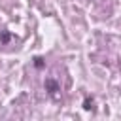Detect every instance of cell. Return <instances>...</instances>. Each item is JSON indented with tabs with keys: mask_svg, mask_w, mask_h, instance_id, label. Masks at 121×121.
I'll use <instances>...</instances> for the list:
<instances>
[{
	"mask_svg": "<svg viewBox=\"0 0 121 121\" xmlns=\"http://www.w3.org/2000/svg\"><path fill=\"white\" fill-rule=\"evenodd\" d=\"M43 85H45V91H47L49 95H53V96L57 95V91H59V83H57V81H55L53 78H47Z\"/></svg>",
	"mask_w": 121,
	"mask_h": 121,
	"instance_id": "obj_1",
	"label": "cell"
},
{
	"mask_svg": "<svg viewBox=\"0 0 121 121\" xmlns=\"http://www.w3.org/2000/svg\"><path fill=\"white\" fill-rule=\"evenodd\" d=\"M11 40V32H8V30H4L2 34H0V45H6L8 42Z\"/></svg>",
	"mask_w": 121,
	"mask_h": 121,
	"instance_id": "obj_2",
	"label": "cell"
},
{
	"mask_svg": "<svg viewBox=\"0 0 121 121\" xmlns=\"http://www.w3.org/2000/svg\"><path fill=\"white\" fill-rule=\"evenodd\" d=\"M83 108H85V110H91V108H93V98H91V96H85V100H83Z\"/></svg>",
	"mask_w": 121,
	"mask_h": 121,
	"instance_id": "obj_3",
	"label": "cell"
},
{
	"mask_svg": "<svg viewBox=\"0 0 121 121\" xmlns=\"http://www.w3.org/2000/svg\"><path fill=\"white\" fill-rule=\"evenodd\" d=\"M34 66L36 68H43V59L42 57H34Z\"/></svg>",
	"mask_w": 121,
	"mask_h": 121,
	"instance_id": "obj_4",
	"label": "cell"
}]
</instances>
